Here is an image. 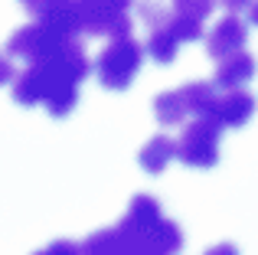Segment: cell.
Returning <instances> with one entry per match:
<instances>
[{
    "label": "cell",
    "mask_w": 258,
    "mask_h": 255,
    "mask_svg": "<svg viewBox=\"0 0 258 255\" xmlns=\"http://www.w3.org/2000/svg\"><path fill=\"white\" fill-rule=\"evenodd\" d=\"M33 255H85V252H82V245L72 242V239H56V242H49L46 249H39Z\"/></svg>",
    "instance_id": "2e32d148"
},
{
    "label": "cell",
    "mask_w": 258,
    "mask_h": 255,
    "mask_svg": "<svg viewBox=\"0 0 258 255\" xmlns=\"http://www.w3.org/2000/svg\"><path fill=\"white\" fill-rule=\"evenodd\" d=\"M79 7V36H111L127 39L134 30V20L127 4H111V0H88Z\"/></svg>",
    "instance_id": "277c9868"
},
{
    "label": "cell",
    "mask_w": 258,
    "mask_h": 255,
    "mask_svg": "<svg viewBox=\"0 0 258 255\" xmlns=\"http://www.w3.org/2000/svg\"><path fill=\"white\" fill-rule=\"evenodd\" d=\"M92 72L82 39H69L52 49L36 66H26L13 76V102L36 108L43 105L52 118H66L79 105V82Z\"/></svg>",
    "instance_id": "6da1fadb"
},
{
    "label": "cell",
    "mask_w": 258,
    "mask_h": 255,
    "mask_svg": "<svg viewBox=\"0 0 258 255\" xmlns=\"http://www.w3.org/2000/svg\"><path fill=\"white\" fill-rule=\"evenodd\" d=\"M203 255H239V249H235L232 242H219V245H213V249H206Z\"/></svg>",
    "instance_id": "ac0fdd59"
},
{
    "label": "cell",
    "mask_w": 258,
    "mask_h": 255,
    "mask_svg": "<svg viewBox=\"0 0 258 255\" xmlns=\"http://www.w3.org/2000/svg\"><path fill=\"white\" fill-rule=\"evenodd\" d=\"M255 76V59L252 52H232V56L219 59L216 62V72H213V89L216 92H235Z\"/></svg>",
    "instance_id": "30bf717a"
},
{
    "label": "cell",
    "mask_w": 258,
    "mask_h": 255,
    "mask_svg": "<svg viewBox=\"0 0 258 255\" xmlns=\"http://www.w3.org/2000/svg\"><path fill=\"white\" fill-rule=\"evenodd\" d=\"M203 36H206V52L219 62V59L232 56V52H242V46H245V39H248V26L242 23L239 17H222L219 23L209 33H203Z\"/></svg>",
    "instance_id": "ba28073f"
},
{
    "label": "cell",
    "mask_w": 258,
    "mask_h": 255,
    "mask_svg": "<svg viewBox=\"0 0 258 255\" xmlns=\"http://www.w3.org/2000/svg\"><path fill=\"white\" fill-rule=\"evenodd\" d=\"M219 134L222 128L213 121H193L183 124L180 138L173 141L176 157L186 167H196V170H209V167L219 164Z\"/></svg>",
    "instance_id": "5b68a950"
},
{
    "label": "cell",
    "mask_w": 258,
    "mask_h": 255,
    "mask_svg": "<svg viewBox=\"0 0 258 255\" xmlns=\"http://www.w3.org/2000/svg\"><path fill=\"white\" fill-rule=\"evenodd\" d=\"M176 92H180V98H183L186 115H193V121H213L216 124V102H219V92H216L209 82H186Z\"/></svg>",
    "instance_id": "8fae6325"
},
{
    "label": "cell",
    "mask_w": 258,
    "mask_h": 255,
    "mask_svg": "<svg viewBox=\"0 0 258 255\" xmlns=\"http://www.w3.org/2000/svg\"><path fill=\"white\" fill-rule=\"evenodd\" d=\"M76 36H66L59 30H49V26H39V23H26L17 26L7 39V56L10 59H26L30 66H36L39 59H46L52 49H59L62 43H69Z\"/></svg>",
    "instance_id": "8992f818"
},
{
    "label": "cell",
    "mask_w": 258,
    "mask_h": 255,
    "mask_svg": "<svg viewBox=\"0 0 258 255\" xmlns=\"http://www.w3.org/2000/svg\"><path fill=\"white\" fill-rule=\"evenodd\" d=\"M252 111H255V98L245 89L222 92L219 102H216V124L219 128H242L252 118Z\"/></svg>",
    "instance_id": "7c38bea8"
},
{
    "label": "cell",
    "mask_w": 258,
    "mask_h": 255,
    "mask_svg": "<svg viewBox=\"0 0 258 255\" xmlns=\"http://www.w3.org/2000/svg\"><path fill=\"white\" fill-rule=\"evenodd\" d=\"M13 76H17V72H13V62L4 56V52H0V85H10Z\"/></svg>",
    "instance_id": "e0dca14e"
},
{
    "label": "cell",
    "mask_w": 258,
    "mask_h": 255,
    "mask_svg": "<svg viewBox=\"0 0 258 255\" xmlns=\"http://www.w3.org/2000/svg\"><path fill=\"white\" fill-rule=\"evenodd\" d=\"M127 242L131 255H176L183 249V229L170 216H164V206L151 193H138L127 203V213L114 226Z\"/></svg>",
    "instance_id": "7a4b0ae2"
},
{
    "label": "cell",
    "mask_w": 258,
    "mask_h": 255,
    "mask_svg": "<svg viewBox=\"0 0 258 255\" xmlns=\"http://www.w3.org/2000/svg\"><path fill=\"white\" fill-rule=\"evenodd\" d=\"M26 13H30V23L49 26V30H59L66 36L79 39V7L76 4H49V0H39V4H23Z\"/></svg>",
    "instance_id": "9c48e42d"
},
{
    "label": "cell",
    "mask_w": 258,
    "mask_h": 255,
    "mask_svg": "<svg viewBox=\"0 0 258 255\" xmlns=\"http://www.w3.org/2000/svg\"><path fill=\"white\" fill-rule=\"evenodd\" d=\"M82 245L85 255H131V249H127V242L121 239V232L114 229V226H105V229H95L92 236L85 239Z\"/></svg>",
    "instance_id": "5bb4252c"
},
{
    "label": "cell",
    "mask_w": 258,
    "mask_h": 255,
    "mask_svg": "<svg viewBox=\"0 0 258 255\" xmlns=\"http://www.w3.org/2000/svg\"><path fill=\"white\" fill-rule=\"evenodd\" d=\"M176 157V147H173V138H167V134H154L151 141H147L144 147H141L138 154V164L144 167L151 177H160V173L170 167V160Z\"/></svg>",
    "instance_id": "4fadbf2b"
},
{
    "label": "cell",
    "mask_w": 258,
    "mask_h": 255,
    "mask_svg": "<svg viewBox=\"0 0 258 255\" xmlns=\"http://www.w3.org/2000/svg\"><path fill=\"white\" fill-rule=\"evenodd\" d=\"M209 13H213V4H206V0H196V4L180 0L170 10H164V26L176 43H196V39H203V23Z\"/></svg>",
    "instance_id": "52a82bcc"
},
{
    "label": "cell",
    "mask_w": 258,
    "mask_h": 255,
    "mask_svg": "<svg viewBox=\"0 0 258 255\" xmlns=\"http://www.w3.org/2000/svg\"><path fill=\"white\" fill-rule=\"evenodd\" d=\"M141 62H144V46L134 36L111 39V43L95 56V76H98V82L105 85V89L124 92V89H131V82L138 79Z\"/></svg>",
    "instance_id": "3957f363"
},
{
    "label": "cell",
    "mask_w": 258,
    "mask_h": 255,
    "mask_svg": "<svg viewBox=\"0 0 258 255\" xmlns=\"http://www.w3.org/2000/svg\"><path fill=\"white\" fill-rule=\"evenodd\" d=\"M154 118H157L164 128H176L186 121V108H183V98L180 92H160L157 98H154Z\"/></svg>",
    "instance_id": "9a60e30c"
}]
</instances>
